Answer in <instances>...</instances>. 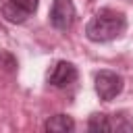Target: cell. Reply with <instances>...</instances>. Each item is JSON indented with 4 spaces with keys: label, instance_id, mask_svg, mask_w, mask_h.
<instances>
[{
    "label": "cell",
    "instance_id": "1",
    "mask_svg": "<svg viewBox=\"0 0 133 133\" xmlns=\"http://www.w3.org/2000/svg\"><path fill=\"white\" fill-rule=\"evenodd\" d=\"M125 27H127V19H125L123 12L112 10V8H102L85 25V35L91 42L104 44V42H110V39L118 37L125 31Z\"/></svg>",
    "mask_w": 133,
    "mask_h": 133
},
{
    "label": "cell",
    "instance_id": "2",
    "mask_svg": "<svg viewBox=\"0 0 133 133\" xmlns=\"http://www.w3.org/2000/svg\"><path fill=\"white\" fill-rule=\"evenodd\" d=\"M94 85H96V94L100 96V100L104 102H110L114 100L121 91H123V77L112 73V71H100L96 73V79H94Z\"/></svg>",
    "mask_w": 133,
    "mask_h": 133
},
{
    "label": "cell",
    "instance_id": "3",
    "mask_svg": "<svg viewBox=\"0 0 133 133\" xmlns=\"http://www.w3.org/2000/svg\"><path fill=\"white\" fill-rule=\"evenodd\" d=\"M50 23L58 31H66L75 23V6L71 0H54L50 8Z\"/></svg>",
    "mask_w": 133,
    "mask_h": 133
},
{
    "label": "cell",
    "instance_id": "4",
    "mask_svg": "<svg viewBox=\"0 0 133 133\" xmlns=\"http://www.w3.org/2000/svg\"><path fill=\"white\" fill-rule=\"evenodd\" d=\"M75 79H77V69L69 60H58L48 73V83L54 87H69L71 83H75Z\"/></svg>",
    "mask_w": 133,
    "mask_h": 133
},
{
    "label": "cell",
    "instance_id": "5",
    "mask_svg": "<svg viewBox=\"0 0 133 133\" xmlns=\"http://www.w3.org/2000/svg\"><path fill=\"white\" fill-rule=\"evenodd\" d=\"M44 129L48 133H71L75 129V121L69 114H54L46 121Z\"/></svg>",
    "mask_w": 133,
    "mask_h": 133
},
{
    "label": "cell",
    "instance_id": "6",
    "mask_svg": "<svg viewBox=\"0 0 133 133\" xmlns=\"http://www.w3.org/2000/svg\"><path fill=\"white\" fill-rule=\"evenodd\" d=\"M2 17L8 21V23H25L27 21V17H29V12H25L23 8H19L15 2H4L2 4Z\"/></svg>",
    "mask_w": 133,
    "mask_h": 133
},
{
    "label": "cell",
    "instance_id": "7",
    "mask_svg": "<svg viewBox=\"0 0 133 133\" xmlns=\"http://www.w3.org/2000/svg\"><path fill=\"white\" fill-rule=\"evenodd\" d=\"M110 131H121V133L133 131V118H129L125 112L112 114L110 116Z\"/></svg>",
    "mask_w": 133,
    "mask_h": 133
},
{
    "label": "cell",
    "instance_id": "8",
    "mask_svg": "<svg viewBox=\"0 0 133 133\" xmlns=\"http://www.w3.org/2000/svg\"><path fill=\"white\" fill-rule=\"evenodd\" d=\"M89 131L94 133H100V131H110V116L104 114V112H96L89 116V123H87Z\"/></svg>",
    "mask_w": 133,
    "mask_h": 133
},
{
    "label": "cell",
    "instance_id": "9",
    "mask_svg": "<svg viewBox=\"0 0 133 133\" xmlns=\"http://www.w3.org/2000/svg\"><path fill=\"white\" fill-rule=\"evenodd\" d=\"M10 2H15L19 8H23V10L29 12V15H33V12L37 10V4H39V0H10Z\"/></svg>",
    "mask_w": 133,
    "mask_h": 133
}]
</instances>
